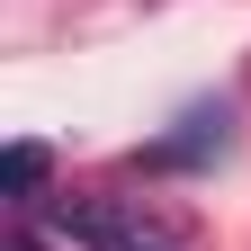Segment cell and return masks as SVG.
I'll list each match as a JSON object with an SVG mask.
<instances>
[{"mask_svg": "<svg viewBox=\"0 0 251 251\" xmlns=\"http://www.w3.org/2000/svg\"><path fill=\"white\" fill-rule=\"evenodd\" d=\"M54 233L72 251H179L188 215L152 206V198H54Z\"/></svg>", "mask_w": 251, "mask_h": 251, "instance_id": "1", "label": "cell"}, {"mask_svg": "<svg viewBox=\"0 0 251 251\" xmlns=\"http://www.w3.org/2000/svg\"><path fill=\"white\" fill-rule=\"evenodd\" d=\"M233 144V108H188L179 135L144 144V171H188V162H215V152Z\"/></svg>", "mask_w": 251, "mask_h": 251, "instance_id": "2", "label": "cell"}, {"mask_svg": "<svg viewBox=\"0 0 251 251\" xmlns=\"http://www.w3.org/2000/svg\"><path fill=\"white\" fill-rule=\"evenodd\" d=\"M45 171H54V152H45V144H9V198H18V206L45 188Z\"/></svg>", "mask_w": 251, "mask_h": 251, "instance_id": "3", "label": "cell"}, {"mask_svg": "<svg viewBox=\"0 0 251 251\" xmlns=\"http://www.w3.org/2000/svg\"><path fill=\"white\" fill-rule=\"evenodd\" d=\"M9 251H45V242H36V233H9Z\"/></svg>", "mask_w": 251, "mask_h": 251, "instance_id": "4", "label": "cell"}]
</instances>
